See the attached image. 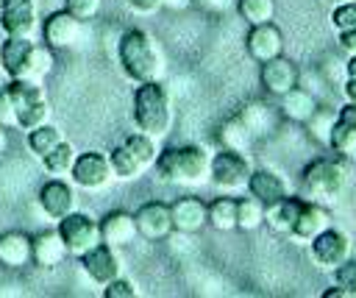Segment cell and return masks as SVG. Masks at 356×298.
I'll return each mask as SVG.
<instances>
[{
  "mask_svg": "<svg viewBox=\"0 0 356 298\" xmlns=\"http://www.w3.org/2000/svg\"><path fill=\"white\" fill-rule=\"evenodd\" d=\"M117 61L122 72L134 81H159L161 75V53L153 42V36L142 28H128L117 42Z\"/></svg>",
  "mask_w": 356,
  "mask_h": 298,
  "instance_id": "1",
  "label": "cell"
},
{
  "mask_svg": "<svg viewBox=\"0 0 356 298\" xmlns=\"http://www.w3.org/2000/svg\"><path fill=\"white\" fill-rule=\"evenodd\" d=\"M136 131L150 134L153 139L164 136L172 125V106L170 95L161 86V81H142L134 89V109H131Z\"/></svg>",
  "mask_w": 356,
  "mask_h": 298,
  "instance_id": "2",
  "label": "cell"
},
{
  "mask_svg": "<svg viewBox=\"0 0 356 298\" xmlns=\"http://www.w3.org/2000/svg\"><path fill=\"white\" fill-rule=\"evenodd\" d=\"M211 153L200 145H172L156 156V170L164 181L172 184H200L209 178Z\"/></svg>",
  "mask_w": 356,
  "mask_h": 298,
  "instance_id": "3",
  "label": "cell"
},
{
  "mask_svg": "<svg viewBox=\"0 0 356 298\" xmlns=\"http://www.w3.org/2000/svg\"><path fill=\"white\" fill-rule=\"evenodd\" d=\"M303 189L312 201H337V195L345 189L348 170L342 159L334 156H320L303 167Z\"/></svg>",
  "mask_w": 356,
  "mask_h": 298,
  "instance_id": "4",
  "label": "cell"
},
{
  "mask_svg": "<svg viewBox=\"0 0 356 298\" xmlns=\"http://www.w3.org/2000/svg\"><path fill=\"white\" fill-rule=\"evenodd\" d=\"M253 167L250 159L242 150L234 148H220L217 153H211L209 162V178L220 192H242L248 189V178H250Z\"/></svg>",
  "mask_w": 356,
  "mask_h": 298,
  "instance_id": "5",
  "label": "cell"
},
{
  "mask_svg": "<svg viewBox=\"0 0 356 298\" xmlns=\"http://www.w3.org/2000/svg\"><path fill=\"white\" fill-rule=\"evenodd\" d=\"M56 231L61 234L64 248H67V253H72V256H81L83 251H89L92 245L100 242V226H97L89 214L75 212V209L58 220Z\"/></svg>",
  "mask_w": 356,
  "mask_h": 298,
  "instance_id": "6",
  "label": "cell"
},
{
  "mask_svg": "<svg viewBox=\"0 0 356 298\" xmlns=\"http://www.w3.org/2000/svg\"><path fill=\"white\" fill-rule=\"evenodd\" d=\"M309 248H312V259H314V265L320 267V270H337L345 259H350V237L345 234V231H339V228H325V231H320L312 242H309Z\"/></svg>",
  "mask_w": 356,
  "mask_h": 298,
  "instance_id": "7",
  "label": "cell"
},
{
  "mask_svg": "<svg viewBox=\"0 0 356 298\" xmlns=\"http://www.w3.org/2000/svg\"><path fill=\"white\" fill-rule=\"evenodd\" d=\"M70 178H72V184H78L81 189H103V187L114 178V175H111L108 156L100 153V150L78 153L75 162H72Z\"/></svg>",
  "mask_w": 356,
  "mask_h": 298,
  "instance_id": "8",
  "label": "cell"
},
{
  "mask_svg": "<svg viewBox=\"0 0 356 298\" xmlns=\"http://www.w3.org/2000/svg\"><path fill=\"white\" fill-rule=\"evenodd\" d=\"M134 223H136V237H145L150 242L170 237L172 228V214H170V203L161 201H147L134 212Z\"/></svg>",
  "mask_w": 356,
  "mask_h": 298,
  "instance_id": "9",
  "label": "cell"
},
{
  "mask_svg": "<svg viewBox=\"0 0 356 298\" xmlns=\"http://www.w3.org/2000/svg\"><path fill=\"white\" fill-rule=\"evenodd\" d=\"M245 47H248V56L253 61H270L275 56H281L284 50V33L281 28L270 19V22H259V25H250L248 36H245Z\"/></svg>",
  "mask_w": 356,
  "mask_h": 298,
  "instance_id": "10",
  "label": "cell"
},
{
  "mask_svg": "<svg viewBox=\"0 0 356 298\" xmlns=\"http://www.w3.org/2000/svg\"><path fill=\"white\" fill-rule=\"evenodd\" d=\"M0 28L6 36H31L36 31V3L0 0Z\"/></svg>",
  "mask_w": 356,
  "mask_h": 298,
  "instance_id": "11",
  "label": "cell"
},
{
  "mask_svg": "<svg viewBox=\"0 0 356 298\" xmlns=\"http://www.w3.org/2000/svg\"><path fill=\"white\" fill-rule=\"evenodd\" d=\"M81 25H83V22H78V19H75L72 14H67L64 8H61V11H53V14L44 17L42 39H44V45H47L50 50H67V47H72V45L78 42Z\"/></svg>",
  "mask_w": 356,
  "mask_h": 298,
  "instance_id": "12",
  "label": "cell"
},
{
  "mask_svg": "<svg viewBox=\"0 0 356 298\" xmlns=\"http://www.w3.org/2000/svg\"><path fill=\"white\" fill-rule=\"evenodd\" d=\"M42 212L53 220H61L64 214H70L75 209V189L72 184H67L64 178H47L42 187H39V195H36Z\"/></svg>",
  "mask_w": 356,
  "mask_h": 298,
  "instance_id": "13",
  "label": "cell"
},
{
  "mask_svg": "<svg viewBox=\"0 0 356 298\" xmlns=\"http://www.w3.org/2000/svg\"><path fill=\"white\" fill-rule=\"evenodd\" d=\"M78 259H81L83 273H86L92 281H97V284H108L111 279L120 276V259H117L114 248L106 245L103 240H100L97 245H92L89 251H83Z\"/></svg>",
  "mask_w": 356,
  "mask_h": 298,
  "instance_id": "14",
  "label": "cell"
},
{
  "mask_svg": "<svg viewBox=\"0 0 356 298\" xmlns=\"http://www.w3.org/2000/svg\"><path fill=\"white\" fill-rule=\"evenodd\" d=\"M31 36H6L0 42V67L8 78H28L31 56H33Z\"/></svg>",
  "mask_w": 356,
  "mask_h": 298,
  "instance_id": "15",
  "label": "cell"
},
{
  "mask_svg": "<svg viewBox=\"0 0 356 298\" xmlns=\"http://www.w3.org/2000/svg\"><path fill=\"white\" fill-rule=\"evenodd\" d=\"M259 81H261V86H264L270 95L281 97V95L289 92L292 86H298V67H295L289 58L275 56V58H270V61H261Z\"/></svg>",
  "mask_w": 356,
  "mask_h": 298,
  "instance_id": "16",
  "label": "cell"
},
{
  "mask_svg": "<svg viewBox=\"0 0 356 298\" xmlns=\"http://www.w3.org/2000/svg\"><path fill=\"white\" fill-rule=\"evenodd\" d=\"M172 214V228L181 234H195L209 223V203L200 198H178L170 203Z\"/></svg>",
  "mask_w": 356,
  "mask_h": 298,
  "instance_id": "17",
  "label": "cell"
},
{
  "mask_svg": "<svg viewBox=\"0 0 356 298\" xmlns=\"http://www.w3.org/2000/svg\"><path fill=\"white\" fill-rule=\"evenodd\" d=\"M331 226V214L328 209L320 203V201H303L300 203V212L295 217V226H292V237L300 240V242H312L320 231H325Z\"/></svg>",
  "mask_w": 356,
  "mask_h": 298,
  "instance_id": "18",
  "label": "cell"
},
{
  "mask_svg": "<svg viewBox=\"0 0 356 298\" xmlns=\"http://www.w3.org/2000/svg\"><path fill=\"white\" fill-rule=\"evenodd\" d=\"M248 195H253L256 201H261L264 206H270V203H275V201H281V198L289 195V184L275 170L259 167L248 178Z\"/></svg>",
  "mask_w": 356,
  "mask_h": 298,
  "instance_id": "19",
  "label": "cell"
},
{
  "mask_svg": "<svg viewBox=\"0 0 356 298\" xmlns=\"http://www.w3.org/2000/svg\"><path fill=\"white\" fill-rule=\"evenodd\" d=\"M97 226H100V240H103L106 245H111V248L128 245V242H134V237H136L134 214H131V212H122V209L108 212Z\"/></svg>",
  "mask_w": 356,
  "mask_h": 298,
  "instance_id": "20",
  "label": "cell"
},
{
  "mask_svg": "<svg viewBox=\"0 0 356 298\" xmlns=\"http://www.w3.org/2000/svg\"><path fill=\"white\" fill-rule=\"evenodd\" d=\"M33 256V237L25 231H3L0 234V265L6 267H22Z\"/></svg>",
  "mask_w": 356,
  "mask_h": 298,
  "instance_id": "21",
  "label": "cell"
},
{
  "mask_svg": "<svg viewBox=\"0 0 356 298\" xmlns=\"http://www.w3.org/2000/svg\"><path fill=\"white\" fill-rule=\"evenodd\" d=\"M317 109H320L317 106V97L309 89H303L300 84L281 95V114L286 120H292V123H306Z\"/></svg>",
  "mask_w": 356,
  "mask_h": 298,
  "instance_id": "22",
  "label": "cell"
},
{
  "mask_svg": "<svg viewBox=\"0 0 356 298\" xmlns=\"http://www.w3.org/2000/svg\"><path fill=\"white\" fill-rule=\"evenodd\" d=\"M300 203H303L300 198L286 195V198H281V201L264 206V223H267L275 234H289L292 226H295V217H298V212H300Z\"/></svg>",
  "mask_w": 356,
  "mask_h": 298,
  "instance_id": "23",
  "label": "cell"
},
{
  "mask_svg": "<svg viewBox=\"0 0 356 298\" xmlns=\"http://www.w3.org/2000/svg\"><path fill=\"white\" fill-rule=\"evenodd\" d=\"M67 256V248H64V240L61 234L53 228V231H42L33 237V262L39 267H56L61 265V259Z\"/></svg>",
  "mask_w": 356,
  "mask_h": 298,
  "instance_id": "24",
  "label": "cell"
},
{
  "mask_svg": "<svg viewBox=\"0 0 356 298\" xmlns=\"http://www.w3.org/2000/svg\"><path fill=\"white\" fill-rule=\"evenodd\" d=\"M108 156V164H111V175L114 178H120V181H131V178H139L142 175V170H147L122 142L117 145V148H111V153H106Z\"/></svg>",
  "mask_w": 356,
  "mask_h": 298,
  "instance_id": "25",
  "label": "cell"
},
{
  "mask_svg": "<svg viewBox=\"0 0 356 298\" xmlns=\"http://www.w3.org/2000/svg\"><path fill=\"white\" fill-rule=\"evenodd\" d=\"M209 226L217 231H231L236 228V198L222 192L209 203Z\"/></svg>",
  "mask_w": 356,
  "mask_h": 298,
  "instance_id": "26",
  "label": "cell"
},
{
  "mask_svg": "<svg viewBox=\"0 0 356 298\" xmlns=\"http://www.w3.org/2000/svg\"><path fill=\"white\" fill-rule=\"evenodd\" d=\"M3 92L11 97V103H14L17 109H22V106H28V103H33V100H39V97H44L42 84L33 81V78H8V84H6Z\"/></svg>",
  "mask_w": 356,
  "mask_h": 298,
  "instance_id": "27",
  "label": "cell"
},
{
  "mask_svg": "<svg viewBox=\"0 0 356 298\" xmlns=\"http://www.w3.org/2000/svg\"><path fill=\"white\" fill-rule=\"evenodd\" d=\"M239 120L248 125V131H250L253 136L270 134V128H273V123H275L270 106H264V103H248V106L239 111Z\"/></svg>",
  "mask_w": 356,
  "mask_h": 298,
  "instance_id": "28",
  "label": "cell"
},
{
  "mask_svg": "<svg viewBox=\"0 0 356 298\" xmlns=\"http://www.w3.org/2000/svg\"><path fill=\"white\" fill-rule=\"evenodd\" d=\"M75 148L70 145V142H58L53 150H47L44 156H42V164H44V170L50 173V175H70V170H72V162H75Z\"/></svg>",
  "mask_w": 356,
  "mask_h": 298,
  "instance_id": "29",
  "label": "cell"
},
{
  "mask_svg": "<svg viewBox=\"0 0 356 298\" xmlns=\"http://www.w3.org/2000/svg\"><path fill=\"white\" fill-rule=\"evenodd\" d=\"M264 223V203L256 201L253 195L248 198H236V228L242 231H253Z\"/></svg>",
  "mask_w": 356,
  "mask_h": 298,
  "instance_id": "30",
  "label": "cell"
},
{
  "mask_svg": "<svg viewBox=\"0 0 356 298\" xmlns=\"http://www.w3.org/2000/svg\"><path fill=\"white\" fill-rule=\"evenodd\" d=\"M61 139H64V136H61V131H58L53 123H42V125H36V128L28 131V148H31L39 159H42L47 150H53Z\"/></svg>",
  "mask_w": 356,
  "mask_h": 298,
  "instance_id": "31",
  "label": "cell"
},
{
  "mask_svg": "<svg viewBox=\"0 0 356 298\" xmlns=\"http://www.w3.org/2000/svg\"><path fill=\"white\" fill-rule=\"evenodd\" d=\"M328 148L334 153H339L342 159H356V128L337 120L331 128V136H328Z\"/></svg>",
  "mask_w": 356,
  "mask_h": 298,
  "instance_id": "32",
  "label": "cell"
},
{
  "mask_svg": "<svg viewBox=\"0 0 356 298\" xmlns=\"http://www.w3.org/2000/svg\"><path fill=\"white\" fill-rule=\"evenodd\" d=\"M220 139H222V148H234V150H242V153H245V150L250 148L253 134L248 131V125H245L239 117H231V120L222 123Z\"/></svg>",
  "mask_w": 356,
  "mask_h": 298,
  "instance_id": "33",
  "label": "cell"
},
{
  "mask_svg": "<svg viewBox=\"0 0 356 298\" xmlns=\"http://www.w3.org/2000/svg\"><path fill=\"white\" fill-rule=\"evenodd\" d=\"M122 145L145 164V167H150L153 162H156V139L150 136V134H145V131H131L125 139H122Z\"/></svg>",
  "mask_w": 356,
  "mask_h": 298,
  "instance_id": "34",
  "label": "cell"
},
{
  "mask_svg": "<svg viewBox=\"0 0 356 298\" xmlns=\"http://www.w3.org/2000/svg\"><path fill=\"white\" fill-rule=\"evenodd\" d=\"M42 123H50V103L44 97H39V100L17 109V128L31 131V128H36Z\"/></svg>",
  "mask_w": 356,
  "mask_h": 298,
  "instance_id": "35",
  "label": "cell"
},
{
  "mask_svg": "<svg viewBox=\"0 0 356 298\" xmlns=\"http://www.w3.org/2000/svg\"><path fill=\"white\" fill-rule=\"evenodd\" d=\"M236 11L245 22L259 25V22H270L275 14V3L273 0H236Z\"/></svg>",
  "mask_w": 356,
  "mask_h": 298,
  "instance_id": "36",
  "label": "cell"
},
{
  "mask_svg": "<svg viewBox=\"0 0 356 298\" xmlns=\"http://www.w3.org/2000/svg\"><path fill=\"white\" fill-rule=\"evenodd\" d=\"M334 123H337V111H334V114H328L325 109H317V111L306 120V128H309V134H312L317 142L328 145V136H331Z\"/></svg>",
  "mask_w": 356,
  "mask_h": 298,
  "instance_id": "37",
  "label": "cell"
},
{
  "mask_svg": "<svg viewBox=\"0 0 356 298\" xmlns=\"http://www.w3.org/2000/svg\"><path fill=\"white\" fill-rule=\"evenodd\" d=\"M50 70H53V53H50V47H47V45H36V47H33V56H31L28 78L42 81Z\"/></svg>",
  "mask_w": 356,
  "mask_h": 298,
  "instance_id": "38",
  "label": "cell"
},
{
  "mask_svg": "<svg viewBox=\"0 0 356 298\" xmlns=\"http://www.w3.org/2000/svg\"><path fill=\"white\" fill-rule=\"evenodd\" d=\"M103 0H64V11L72 14L78 22H89L97 17Z\"/></svg>",
  "mask_w": 356,
  "mask_h": 298,
  "instance_id": "39",
  "label": "cell"
},
{
  "mask_svg": "<svg viewBox=\"0 0 356 298\" xmlns=\"http://www.w3.org/2000/svg\"><path fill=\"white\" fill-rule=\"evenodd\" d=\"M136 295H139L136 284L122 279V276H117L108 284H103V298H136Z\"/></svg>",
  "mask_w": 356,
  "mask_h": 298,
  "instance_id": "40",
  "label": "cell"
},
{
  "mask_svg": "<svg viewBox=\"0 0 356 298\" xmlns=\"http://www.w3.org/2000/svg\"><path fill=\"white\" fill-rule=\"evenodd\" d=\"M334 279L342 290H348L350 298H356V259H345L337 270H334Z\"/></svg>",
  "mask_w": 356,
  "mask_h": 298,
  "instance_id": "41",
  "label": "cell"
},
{
  "mask_svg": "<svg viewBox=\"0 0 356 298\" xmlns=\"http://www.w3.org/2000/svg\"><path fill=\"white\" fill-rule=\"evenodd\" d=\"M331 22H334L337 31L356 28V0L342 3V6H334V11H331Z\"/></svg>",
  "mask_w": 356,
  "mask_h": 298,
  "instance_id": "42",
  "label": "cell"
},
{
  "mask_svg": "<svg viewBox=\"0 0 356 298\" xmlns=\"http://www.w3.org/2000/svg\"><path fill=\"white\" fill-rule=\"evenodd\" d=\"M0 125L3 128L17 125V106L11 103V97L6 92H0Z\"/></svg>",
  "mask_w": 356,
  "mask_h": 298,
  "instance_id": "43",
  "label": "cell"
},
{
  "mask_svg": "<svg viewBox=\"0 0 356 298\" xmlns=\"http://www.w3.org/2000/svg\"><path fill=\"white\" fill-rule=\"evenodd\" d=\"M339 47H342L348 56H356V28L339 31Z\"/></svg>",
  "mask_w": 356,
  "mask_h": 298,
  "instance_id": "44",
  "label": "cell"
},
{
  "mask_svg": "<svg viewBox=\"0 0 356 298\" xmlns=\"http://www.w3.org/2000/svg\"><path fill=\"white\" fill-rule=\"evenodd\" d=\"M337 120H339V123H348V125L356 128V103L348 100L342 109H337Z\"/></svg>",
  "mask_w": 356,
  "mask_h": 298,
  "instance_id": "45",
  "label": "cell"
},
{
  "mask_svg": "<svg viewBox=\"0 0 356 298\" xmlns=\"http://www.w3.org/2000/svg\"><path fill=\"white\" fill-rule=\"evenodd\" d=\"M128 3H131V8H136L142 14H150V11H156L161 6V0H128Z\"/></svg>",
  "mask_w": 356,
  "mask_h": 298,
  "instance_id": "46",
  "label": "cell"
},
{
  "mask_svg": "<svg viewBox=\"0 0 356 298\" xmlns=\"http://www.w3.org/2000/svg\"><path fill=\"white\" fill-rule=\"evenodd\" d=\"M342 92H345V97H348L350 103H356V75H348V78H345Z\"/></svg>",
  "mask_w": 356,
  "mask_h": 298,
  "instance_id": "47",
  "label": "cell"
},
{
  "mask_svg": "<svg viewBox=\"0 0 356 298\" xmlns=\"http://www.w3.org/2000/svg\"><path fill=\"white\" fill-rule=\"evenodd\" d=\"M323 298H350V295H348V290H342V287L337 284V287L325 290V292H323Z\"/></svg>",
  "mask_w": 356,
  "mask_h": 298,
  "instance_id": "48",
  "label": "cell"
},
{
  "mask_svg": "<svg viewBox=\"0 0 356 298\" xmlns=\"http://www.w3.org/2000/svg\"><path fill=\"white\" fill-rule=\"evenodd\" d=\"M6 150H8V134H6V128L0 125V159L6 156Z\"/></svg>",
  "mask_w": 356,
  "mask_h": 298,
  "instance_id": "49",
  "label": "cell"
},
{
  "mask_svg": "<svg viewBox=\"0 0 356 298\" xmlns=\"http://www.w3.org/2000/svg\"><path fill=\"white\" fill-rule=\"evenodd\" d=\"M200 3H203V6H209V8H214V11H217V8H225V6H228V3H231V0H200Z\"/></svg>",
  "mask_w": 356,
  "mask_h": 298,
  "instance_id": "50",
  "label": "cell"
},
{
  "mask_svg": "<svg viewBox=\"0 0 356 298\" xmlns=\"http://www.w3.org/2000/svg\"><path fill=\"white\" fill-rule=\"evenodd\" d=\"M192 0H161V6H170V8H184V6H189Z\"/></svg>",
  "mask_w": 356,
  "mask_h": 298,
  "instance_id": "51",
  "label": "cell"
},
{
  "mask_svg": "<svg viewBox=\"0 0 356 298\" xmlns=\"http://www.w3.org/2000/svg\"><path fill=\"white\" fill-rule=\"evenodd\" d=\"M345 64H348V75H356V56H350Z\"/></svg>",
  "mask_w": 356,
  "mask_h": 298,
  "instance_id": "52",
  "label": "cell"
},
{
  "mask_svg": "<svg viewBox=\"0 0 356 298\" xmlns=\"http://www.w3.org/2000/svg\"><path fill=\"white\" fill-rule=\"evenodd\" d=\"M323 3H328V6H342V3H350V0H323Z\"/></svg>",
  "mask_w": 356,
  "mask_h": 298,
  "instance_id": "53",
  "label": "cell"
}]
</instances>
